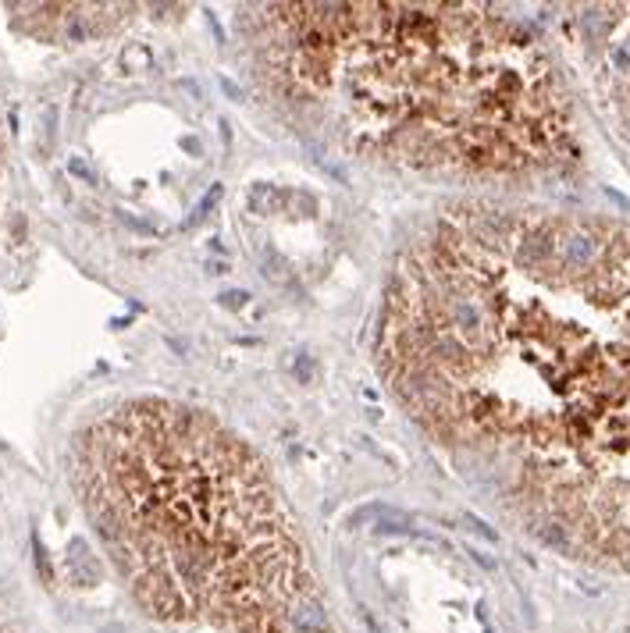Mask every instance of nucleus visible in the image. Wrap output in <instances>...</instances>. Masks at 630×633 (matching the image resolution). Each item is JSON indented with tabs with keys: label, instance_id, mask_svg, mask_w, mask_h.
I'll return each instance as SVG.
<instances>
[{
	"label": "nucleus",
	"instance_id": "obj_1",
	"mask_svg": "<svg viewBox=\"0 0 630 633\" xmlns=\"http://www.w3.org/2000/svg\"><path fill=\"white\" fill-rule=\"evenodd\" d=\"M253 61L307 135L403 167L517 171L563 154L549 65L460 4H260Z\"/></svg>",
	"mask_w": 630,
	"mask_h": 633
},
{
	"label": "nucleus",
	"instance_id": "obj_2",
	"mask_svg": "<svg viewBox=\"0 0 630 633\" xmlns=\"http://www.w3.org/2000/svg\"><path fill=\"white\" fill-rule=\"evenodd\" d=\"M75 480L111 562L164 633H335L264 463L168 399L97 416Z\"/></svg>",
	"mask_w": 630,
	"mask_h": 633
},
{
	"label": "nucleus",
	"instance_id": "obj_3",
	"mask_svg": "<svg viewBox=\"0 0 630 633\" xmlns=\"http://www.w3.org/2000/svg\"><path fill=\"white\" fill-rule=\"evenodd\" d=\"M68 566H72V577H75V584H82V587H93V584L100 580L97 559L89 555V548L82 545V541H72V552H68Z\"/></svg>",
	"mask_w": 630,
	"mask_h": 633
},
{
	"label": "nucleus",
	"instance_id": "obj_4",
	"mask_svg": "<svg viewBox=\"0 0 630 633\" xmlns=\"http://www.w3.org/2000/svg\"><path fill=\"white\" fill-rule=\"evenodd\" d=\"M292 374H296V381L310 384V381L317 377V363H314V356H307V352H296V356H292Z\"/></svg>",
	"mask_w": 630,
	"mask_h": 633
},
{
	"label": "nucleus",
	"instance_id": "obj_5",
	"mask_svg": "<svg viewBox=\"0 0 630 633\" xmlns=\"http://www.w3.org/2000/svg\"><path fill=\"white\" fill-rule=\"evenodd\" d=\"M68 171H72V174H79L82 182H97V174L86 167V161H82V157H72V161H68Z\"/></svg>",
	"mask_w": 630,
	"mask_h": 633
},
{
	"label": "nucleus",
	"instance_id": "obj_6",
	"mask_svg": "<svg viewBox=\"0 0 630 633\" xmlns=\"http://www.w3.org/2000/svg\"><path fill=\"white\" fill-rule=\"evenodd\" d=\"M221 303H225V306H243V303H246V292H225Z\"/></svg>",
	"mask_w": 630,
	"mask_h": 633
}]
</instances>
